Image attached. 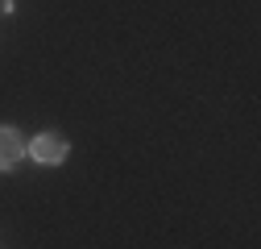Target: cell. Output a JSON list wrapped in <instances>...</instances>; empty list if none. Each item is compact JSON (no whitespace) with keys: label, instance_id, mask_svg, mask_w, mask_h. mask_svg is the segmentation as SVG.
<instances>
[{"label":"cell","instance_id":"1","mask_svg":"<svg viewBox=\"0 0 261 249\" xmlns=\"http://www.w3.org/2000/svg\"><path fill=\"white\" fill-rule=\"evenodd\" d=\"M25 154L34 162H42V166H58V162L71 158V141L62 137V133H38L34 141L25 145Z\"/></svg>","mask_w":261,"mask_h":249},{"label":"cell","instance_id":"2","mask_svg":"<svg viewBox=\"0 0 261 249\" xmlns=\"http://www.w3.org/2000/svg\"><path fill=\"white\" fill-rule=\"evenodd\" d=\"M21 158H25V137L13 124H0V170H13Z\"/></svg>","mask_w":261,"mask_h":249},{"label":"cell","instance_id":"3","mask_svg":"<svg viewBox=\"0 0 261 249\" xmlns=\"http://www.w3.org/2000/svg\"><path fill=\"white\" fill-rule=\"evenodd\" d=\"M0 17H13V0H0Z\"/></svg>","mask_w":261,"mask_h":249}]
</instances>
